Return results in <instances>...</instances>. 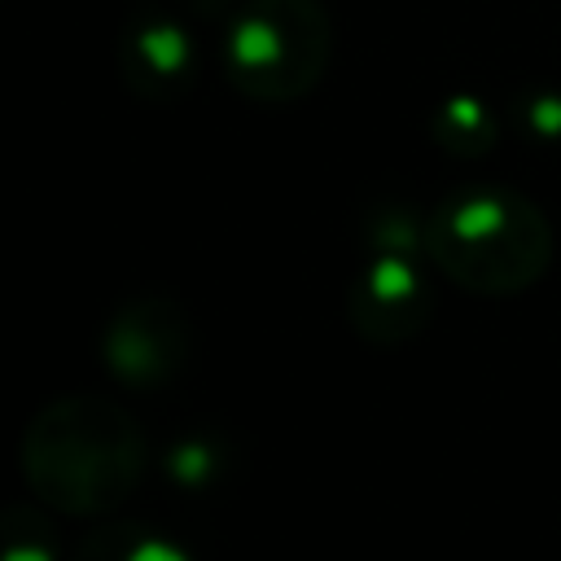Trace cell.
Returning a JSON list of instances; mask_svg holds the SVG:
<instances>
[{
  "mask_svg": "<svg viewBox=\"0 0 561 561\" xmlns=\"http://www.w3.org/2000/svg\"><path fill=\"white\" fill-rule=\"evenodd\" d=\"M140 473L145 434L110 394H61L44 403L22 434V478L57 517H110L131 500Z\"/></svg>",
  "mask_w": 561,
  "mask_h": 561,
  "instance_id": "cell-1",
  "label": "cell"
},
{
  "mask_svg": "<svg viewBox=\"0 0 561 561\" xmlns=\"http://www.w3.org/2000/svg\"><path fill=\"white\" fill-rule=\"evenodd\" d=\"M0 561H66L57 513L39 500L0 504Z\"/></svg>",
  "mask_w": 561,
  "mask_h": 561,
  "instance_id": "cell-9",
  "label": "cell"
},
{
  "mask_svg": "<svg viewBox=\"0 0 561 561\" xmlns=\"http://www.w3.org/2000/svg\"><path fill=\"white\" fill-rule=\"evenodd\" d=\"M430 285L416 272L412 254L403 250H377L373 263L359 272V280L346 294V320L364 342L394 346L425 329L430 320Z\"/></svg>",
  "mask_w": 561,
  "mask_h": 561,
  "instance_id": "cell-5",
  "label": "cell"
},
{
  "mask_svg": "<svg viewBox=\"0 0 561 561\" xmlns=\"http://www.w3.org/2000/svg\"><path fill=\"white\" fill-rule=\"evenodd\" d=\"M425 250L465 289L517 294L548 267V224L517 193L469 188L430 215Z\"/></svg>",
  "mask_w": 561,
  "mask_h": 561,
  "instance_id": "cell-2",
  "label": "cell"
},
{
  "mask_svg": "<svg viewBox=\"0 0 561 561\" xmlns=\"http://www.w3.org/2000/svg\"><path fill=\"white\" fill-rule=\"evenodd\" d=\"M66 561H193L188 548L153 522H96L83 530Z\"/></svg>",
  "mask_w": 561,
  "mask_h": 561,
  "instance_id": "cell-8",
  "label": "cell"
},
{
  "mask_svg": "<svg viewBox=\"0 0 561 561\" xmlns=\"http://www.w3.org/2000/svg\"><path fill=\"white\" fill-rule=\"evenodd\" d=\"M232 469H237V447L215 425H193L180 438H171L167 451H162V473L184 495H210V491H219L232 478Z\"/></svg>",
  "mask_w": 561,
  "mask_h": 561,
  "instance_id": "cell-7",
  "label": "cell"
},
{
  "mask_svg": "<svg viewBox=\"0 0 561 561\" xmlns=\"http://www.w3.org/2000/svg\"><path fill=\"white\" fill-rule=\"evenodd\" d=\"M193 359V320L167 294H136L101 329V364L127 390H162Z\"/></svg>",
  "mask_w": 561,
  "mask_h": 561,
  "instance_id": "cell-4",
  "label": "cell"
},
{
  "mask_svg": "<svg viewBox=\"0 0 561 561\" xmlns=\"http://www.w3.org/2000/svg\"><path fill=\"white\" fill-rule=\"evenodd\" d=\"M329 35L311 0H250L224 44L228 79L259 101L302 96L324 66Z\"/></svg>",
  "mask_w": 561,
  "mask_h": 561,
  "instance_id": "cell-3",
  "label": "cell"
},
{
  "mask_svg": "<svg viewBox=\"0 0 561 561\" xmlns=\"http://www.w3.org/2000/svg\"><path fill=\"white\" fill-rule=\"evenodd\" d=\"M123 70L127 83L145 96H180L193 79V44L180 22L167 13H140L127 22L123 35Z\"/></svg>",
  "mask_w": 561,
  "mask_h": 561,
  "instance_id": "cell-6",
  "label": "cell"
}]
</instances>
